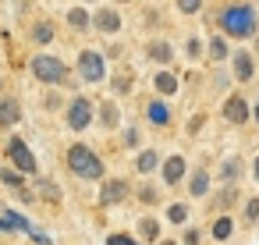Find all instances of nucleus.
<instances>
[{"label": "nucleus", "instance_id": "obj_1", "mask_svg": "<svg viewBox=\"0 0 259 245\" xmlns=\"http://www.w3.org/2000/svg\"><path fill=\"white\" fill-rule=\"evenodd\" d=\"M220 25H224L227 36H252L255 32V11L245 8V4H231L220 15Z\"/></svg>", "mask_w": 259, "mask_h": 245}, {"label": "nucleus", "instance_id": "obj_2", "mask_svg": "<svg viewBox=\"0 0 259 245\" xmlns=\"http://www.w3.org/2000/svg\"><path fill=\"white\" fill-rule=\"evenodd\" d=\"M68 167H71L78 178H85V181H96V178L103 174L100 156H96L93 149H85V146H71V149H68Z\"/></svg>", "mask_w": 259, "mask_h": 245}, {"label": "nucleus", "instance_id": "obj_3", "mask_svg": "<svg viewBox=\"0 0 259 245\" xmlns=\"http://www.w3.org/2000/svg\"><path fill=\"white\" fill-rule=\"evenodd\" d=\"M32 75L39 78V82H47V86H54V82H61L64 78V64L57 61V57H32Z\"/></svg>", "mask_w": 259, "mask_h": 245}, {"label": "nucleus", "instance_id": "obj_4", "mask_svg": "<svg viewBox=\"0 0 259 245\" xmlns=\"http://www.w3.org/2000/svg\"><path fill=\"white\" fill-rule=\"evenodd\" d=\"M78 75H82L85 82H100V78H103V57H100L96 50H85V54L78 57Z\"/></svg>", "mask_w": 259, "mask_h": 245}, {"label": "nucleus", "instance_id": "obj_5", "mask_svg": "<svg viewBox=\"0 0 259 245\" xmlns=\"http://www.w3.org/2000/svg\"><path fill=\"white\" fill-rule=\"evenodd\" d=\"M89 121H93V103L78 96V100L71 103V110H68V125H71L75 132H82V128H89Z\"/></svg>", "mask_w": 259, "mask_h": 245}, {"label": "nucleus", "instance_id": "obj_6", "mask_svg": "<svg viewBox=\"0 0 259 245\" xmlns=\"http://www.w3.org/2000/svg\"><path fill=\"white\" fill-rule=\"evenodd\" d=\"M8 153H11V160H15L25 174H36V156L29 153V146H25L22 139H11V142H8Z\"/></svg>", "mask_w": 259, "mask_h": 245}, {"label": "nucleus", "instance_id": "obj_7", "mask_svg": "<svg viewBox=\"0 0 259 245\" xmlns=\"http://www.w3.org/2000/svg\"><path fill=\"white\" fill-rule=\"evenodd\" d=\"M124 195H128V185H124L121 178H114V181H107V185H103L100 202H103V206H114V202H121Z\"/></svg>", "mask_w": 259, "mask_h": 245}, {"label": "nucleus", "instance_id": "obj_8", "mask_svg": "<svg viewBox=\"0 0 259 245\" xmlns=\"http://www.w3.org/2000/svg\"><path fill=\"white\" fill-rule=\"evenodd\" d=\"M224 117H227L231 125H241V121L248 117V107H245V100H241V96H231V100H227V107H224Z\"/></svg>", "mask_w": 259, "mask_h": 245}, {"label": "nucleus", "instance_id": "obj_9", "mask_svg": "<svg viewBox=\"0 0 259 245\" xmlns=\"http://www.w3.org/2000/svg\"><path fill=\"white\" fill-rule=\"evenodd\" d=\"M18 100H11V96H4L0 100V128H11L15 121H18Z\"/></svg>", "mask_w": 259, "mask_h": 245}, {"label": "nucleus", "instance_id": "obj_10", "mask_svg": "<svg viewBox=\"0 0 259 245\" xmlns=\"http://www.w3.org/2000/svg\"><path fill=\"white\" fill-rule=\"evenodd\" d=\"M93 22H96V29H100V32H107V36L121 29V18H117V11H100Z\"/></svg>", "mask_w": 259, "mask_h": 245}, {"label": "nucleus", "instance_id": "obj_11", "mask_svg": "<svg viewBox=\"0 0 259 245\" xmlns=\"http://www.w3.org/2000/svg\"><path fill=\"white\" fill-rule=\"evenodd\" d=\"M252 71H255V64H252V54H234V75L241 78V82H248L252 78Z\"/></svg>", "mask_w": 259, "mask_h": 245}, {"label": "nucleus", "instance_id": "obj_12", "mask_svg": "<svg viewBox=\"0 0 259 245\" xmlns=\"http://www.w3.org/2000/svg\"><path fill=\"white\" fill-rule=\"evenodd\" d=\"M181 171H185V160H181V156H170V160H167V167H163V178H167V185L181 181Z\"/></svg>", "mask_w": 259, "mask_h": 245}, {"label": "nucleus", "instance_id": "obj_13", "mask_svg": "<svg viewBox=\"0 0 259 245\" xmlns=\"http://www.w3.org/2000/svg\"><path fill=\"white\" fill-rule=\"evenodd\" d=\"M149 57L160 61V64H167L174 57V50H170V43H149Z\"/></svg>", "mask_w": 259, "mask_h": 245}, {"label": "nucleus", "instance_id": "obj_14", "mask_svg": "<svg viewBox=\"0 0 259 245\" xmlns=\"http://www.w3.org/2000/svg\"><path fill=\"white\" fill-rule=\"evenodd\" d=\"M149 121H153V125H167V121H170V110H167L163 103H149Z\"/></svg>", "mask_w": 259, "mask_h": 245}, {"label": "nucleus", "instance_id": "obj_15", "mask_svg": "<svg viewBox=\"0 0 259 245\" xmlns=\"http://www.w3.org/2000/svg\"><path fill=\"white\" fill-rule=\"evenodd\" d=\"M188 188H192V195H206V188H209V178H206V171H195V178L188 181Z\"/></svg>", "mask_w": 259, "mask_h": 245}, {"label": "nucleus", "instance_id": "obj_16", "mask_svg": "<svg viewBox=\"0 0 259 245\" xmlns=\"http://www.w3.org/2000/svg\"><path fill=\"white\" fill-rule=\"evenodd\" d=\"M32 39H36V43H50V39H54V25H50V22H39V25L32 29Z\"/></svg>", "mask_w": 259, "mask_h": 245}, {"label": "nucleus", "instance_id": "obj_17", "mask_svg": "<svg viewBox=\"0 0 259 245\" xmlns=\"http://www.w3.org/2000/svg\"><path fill=\"white\" fill-rule=\"evenodd\" d=\"M153 86H156L160 93H167V96H170V93L178 89V78H174V75H156V82H153Z\"/></svg>", "mask_w": 259, "mask_h": 245}, {"label": "nucleus", "instance_id": "obj_18", "mask_svg": "<svg viewBox=\"0 0 259 245\" xmlns=\"http://www.w3.org/2000/svg\"><path fill=\"white\" fill-rule=\"evenodd\" d=\"M156 164H160V156H156L153 149L139 156V171H142V174H149V171H156Z\"/></svg>", "mask_w": 259, "mask_h": 245}, {"label": "nucleus", "instance_id": "obj_19", "mask_svg": "<svg viewBox=\"0 0 259 245\" xmlns=\"http://www.w3.org/2000/svg\"><path fill=\"white\" fill-rule=\"evenodd\" d=\"M36 192H39L43 199H57V195H61V188H57L54 181H47V178H39V185H36Z\"/></svg>", "mask_w": 259, "mask_h": 245}, {"label": "nucleus", "instance_id": "obj_20", "mask_svg": "<svg viewBox=\"0 0 259 245\" xmlns=\"http://www.w3.org/2000/svg\"><path fill=\"white\" fill-rule=\"evenodd\" d=\"M209 57H213V61H224V57H227V43H224V36H217V39L209 43Z\"/></svg>", "mask_w": 259, "mask_h": 245}, {"label": "nucleus", "instance_id": "obj_21", "mask_svg": "<svg viewBox=\"0 0 259 245\" xmlns=\"http://www.w3.org/2000/svg\"><path fill=\"white\" fill-rule=\"evenodd\" d=\"M68 22H71L75 29H85V25H89V15H85L82 8H75V11H68Z\"/></svg>", "mask_w": 259, "mask_h": 245}, {"label": "nucleus", "instance_id": "obj_22", "mask_svg": "<svg viewBox=\"0 0 259 245\" xmlns=\"http://www.w3.org/2000/svg\"><path fill=\"white\" fill-rule=\"evenodd\" d=\"M100 114H103V125H107V128H114V125L121 121V117H117V107H114V103H103V110H100Z\"/></svg>", "mask_w": 259, "mask_h": 245}, {"label": "nucleus", "instance_id": "obj_23", "mask_svg": "<svg viewBox=\"0 0 259 245\" xmlns=\"http://www.w3.org/2000/svg\"><path fill=\"white\" fill-rule=\"evenodd\" d=\"M139 227H142V238H149V241H153V238L160 234V224H156V220H142Z\"/></svg>", "mask_w": 259, "mask_h": 245}, {"label": "nucleus", "instance_id": "obj_24", "mask_svg": "<svg viewBox=\"0 0 259 245\" xmlns=\"http://www.w3.org/2000/svg\"><path fill=\"white\" fill-rule=\"evenodd\" d=\"M231 227H234V224L224 217V220H217V224H213V234H217V238H231Z\"/></svg>", "mask_w": 259, "mask_h": 245}, {"label": "nucleus", "instance_id": "obj_25", "mask_svg": "<svg viewBox=\"0 0 259 245\" xmlns=\"http://www.w3.org/2000/svg\"><path fill=\"white\" fill-rule=\"evenodd\" d=\"M178 8H181L185 15H195V11L202 8V0H178Z\"/></svg>", "mask_w": 259, "mask_h": 245}, {"label": "nucleus", "instance_id": "obj_26", "mask_svg": "<svg viewBox=\"0 0 259 245\" xmlns=\"http://www.w3.org/2000/svg\"><path fill=\"white\" fill-rule=\"evenodd\" d=\"M0 178H4L8 185H15V188H18V185H25V178H22V174H15V171H0Z\"/></svg>", "mask_w": 259, "mask_h": 245}, {"label": "nucleus", "instance_id": "obj_27", "mask_svg": "<svg viewBox=\"0 0 259 245\" xmlns=\"http://www.w3.org/2000/svg\"><path fill=\"white\" fill-rule=\"evenodd\" d=\"M107 245H139L135 238H128V234H110L107 238Z\"/></svg>", "mask_w": 259, "mask_h": 245}, {"label": "nucleus", "instance_id": "obj_28", "mask_svg": "<svg viewBox=\"0 0 259 245\" xmlns=\"http://www.w3.org/2000/svg\"><path fill=\"white\" fill-rule=\"evenodd\" d=\"M185 217H188V210H185L181 202H178V206H170V220H174V224H181Z\"/></svg>", "mask_w": 259, "mask_h": 245}, {"label": "nucleus", "instance_id": "obj_29", "mask_svg": "<svg viewBox=\"0 0 259 245\" xmlns=\"http://www.w3.org/2000/svg\"><path fill=\"white\" fill-rule=\"evenodd\" d=\"M224 174H227V178H238V160H227V164H224Z\"/></svg>", "mask_w": 259, "mask_h": 245}, {"label": "nucleus", "instance_id": "obj_30", "mask_svg": "<svg viewBox=\"0 0 259 245\" xmlns=\"http://www.w3.org/2000/svg\"><path fill=\"white\" fill-rule=\"evenodd\" d=\"M188 54L199 57V54H202V43H199V39H188Z\"/></svg>", "mask_w": 259, "mask_h": 245}, {"label": "nucleus", "instance_id": "obj_31", "mask_svg": "<svg viewBox=\"0 0 259 245\" xmlns=\"http://www.w3.org/2000/svg\"><path fill=\"white\" fill-rule=\"evenodd\" d=\"M245 217L255 220V217H259V202H248V206H245Z\"/></svg>", "mask_w": 259, "mask_h": 245}, {"label": "nucleus", "instance_id": "obj_32", "mask_svg": "<svg viewBox=\"0 0 259 245\" xmlns=\"http://www.w3.org/2000/svg\"><path fill=\"white\" fill-rule=\"evenodd\" d=\"M124 142H128V146H139V132H135V128H128V135H124Z\"/></svg>", "mask_w": 259, "mask_h": 245}, {"label": "nucleus", "instance_id": "obj_33", "mask_svg": "<svg viewBox=\"0 0 259 245\" xmlns=\"http://www.w3.org/2000/svg\"><path fill=\"white\" fill-rule=\"evenodd\" d=\"M255 121H259V103H255Z\"/></svg>", "mask_w": 259, "mask_h": 245}, {"label": "nucleus", "instance_id": "obj_34", "mask_svg": "<svg viewBox=\"0 0 259 245\" xmlns=\"http://www.w3.org/2000/svg\"><path fill=\"white\" fill-rule=\"evenodd\" d=\"M255 178H259V164H255Z\"/></svg>", "mask_w": 259, "mask_h": 245}, {"label": "nucleus", "instance_id": "obj_35", "mask_svg": "<svg viewBox=\"0 0 259 245\" xmlns=\"http://www.w3.org/2000/svg\"><path fill=\"white\" fill-rule=\"evenodd\" d=\"M163 245H174V241H163Z\"/></svg>", "mask_w": 259, "mask_h": 245}]
</instances>
